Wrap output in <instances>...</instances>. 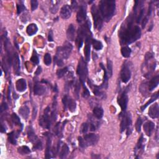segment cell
Listing matches in <instances>:
<instances>
[{"mask_svg":"<svg viewBox=\"0 0 159 159\" xmlns=\"http://www.w3.org/2000/svg\"><path fill=\"white\" fill-rule=\"evenodd\" d=\"M28 138L31 142H32L33 144L36 143V142L39 140L37 138V136L36 135V133L34 131V129L32 126H29L28 130Z\"/></svg>","mask_w":159,"mask_h":159,"instance_id":"23","label":"cell"},{"mask_svg":"<svg viewBox=\"0 0 159 159\" xmlns=\"http://www.w3.org/2000/svg\"><path fill=\"white\" fill-rule=\"evenodd\" d=\"M12 65L14 70L15 74L17 75H20L21 71V65H20V60L19 55L17 53H14L13 58H12Z\"/></svg>","mask_w":159,"mask_h":159,"instance_id":"16","label":"cell"},{"mask_svg":"<svg viewBox=\"0 0 159 159\" xmlns=\"http://www.w3.org/2000/svg\"><path fill=\"white\" fill-rule=\"evenodd\" d=\"M92 44L94 47V49L96 50H100L103 49V45L101 41H99L96 39H93L92 41Z\"/></svg>","mask_w":159,"mask_h":159,"instance_id":"35","label":"cell"},{"mask_svg":"<svg viewBox=\"0 0 159 159\" xmlns=\"http://www.w3.org/2000/svg\"><path fill=\"white\" fill-rule=\"evenodd\" d=\"M88 82L89 86H90V87H91L93 89V92L94 94H95L96 96L100 97L101 98H106L105 97V93L101 91V88L100 87H98V86L93 85L91 83V81H90L89 80H88Z\"/></svg>","mask_w":159,"mask_h":159,"instance_id":"19","label":"cell"},{"mask_svg":"<svg viewBox=\"0 0 159 159\" xmlns=\"http://www.w3.org/2000/svg\"><path fill=\"white\" fill-rule=\"evenodd\" d=\"M38 31V28L37 25L34 23L30 24L26 28V32L30 36H32L36 34Z\"/></svg>","mask_w":159,"mask_h":159,"instance_id":"28","label":"cell"},{"mask_svg":"<svg viewBox=\"0 0 159 159\" xmlns=\"http://www.w3.org/2000/svg\"><path fill=\"white\" fill-rule=\"evenodd\" d=\"M48 41L49 42H53L54 41V38H53V32L52 30L49 32V35H48Z\"/></svg>","mask_w":159,"mask_h":159,"instance_id":"56","label":"cell"},{"mask_svg":"<svg viewBox=\"0 0 159 159\" xmlns=\"http://www.w3.org/2000/svg\"><path fill=\"white\" fill-rule=\"evenodd\" d=\"M46 92V88L42 85L39 84L37 81L35 83L34 87V93L35 95H39L41 96L44 94Z\"/></svg>","mask_w":159,"mask_h":159,"instance_id":"20","label":"cell"},{"mask_svg":"<svg viewBox=\"0 0 159 159\" xmlns=\"http://www.w3.org/2000/svg\"><path fill=\"white\" fill-rule=\"evenodd\" d=\"M158 98V92H157L156 93H154L153 94H152V96L151 97V98H150V100H149V101L148 102H147L145 103V104L144 105H143L140 108V109L142 111H143L144 110H145V109L147 108V107L150 105L152 103L154 102L155 101H156V100H157Z\"/></svg>","mask_w":159,"mask_h":159,"instance_id":"32","label":"cell"},{"mask_svg":"<svg viewBox=\"0 0 159 159\" xmlns=\"http://www.w3.org/2000/svg\"><path fill=\"white\" fill-rule=\"evenodd\" d=\"M100 66L104 71V78H103V81L100 87L101 88H107L108 87V72L105 68L104 65L102 63H100Z\"/></svg>","mask_w":159,"mask_h":159,"instance_id":"24","label":"cell"},{"mask_svg":"<svg viewBox=\"0 0 159 159\" xmlns=\"http://www.w3.org/2000/svg\"><path fill=\"white\" fill-rule=\"evenodd\" d=\"M8 108V106L6 103L5 102L2 103V104L1 105V113H2L3 111L7 110Z\"/></svg>","mask_w":159,"mask_h":159,"instance_id":"54","label":"cell"},{"mask_svg":"<svg viewBox=\"0 0 159 159\" xmlns=\"http://www.w3.org/2000/svg\"><path fill=\"white\" fill-rule=\"evenodd\" d=\"M93 113L94 116L95 117L96 119H100L103 116V114H104V111H103V108H101V107L96 106L93 109Z\"/></svg>","mask_w":159,"mask_h":159,"instance_id":"29","label":"cell"},{"mask_svg":"<svg viewBox=\"0 0 159 159\" xmlns=\"http://www.w3.org/2000/svg\"><path fill=\"white\" fill-rule=\"evenodd\" d=\"M25 10H26V8L24 5V1H19V3L17 5V13L20 14Z\"/></svg>","mask_w":159,"mask_h":159,"instance_id":"39","label":"cell"},{"mask_svg":"<svg viewBox=\"0 0 159 159\" xmlns=\"http://www.w3.org/2000/svg\"><path fill=\"white\" fill-rule=\"evenodd\" d=\"M89 130V124L87 123H83L81 126L80 132L81 134H86Z\"/></svg>","mask_w":159,"mask_h":159,"instance_id":"46","label":"cell"},{"mask_svg":"<svg viewBox=\"0 0 159 159\" xmlns=\"http://www.w3.org/2000/svg\"><path fill=\"white\" fill-rule=\"evenodd\" d=\"M44 62L47 66H49L52 63V59H51L50 54H49L48 53L45 54V56H44Z\"/></svg>","mask_w":159,"mask_h":159,"instance_id":"48","label":"cell"},{"mask_svg":"<svg viewBox=\"0 0 159 159\" xmlns=\"http://www.w3.org/2000/svg\"><path fill=\"white\" fill-rule=\"evenodd\" d=\"M45 136L47 137V147H46V150H45V158H51V144H52V140H51V135L48 132L45 133Z\"/></svg>","mask_w":159,"mask_h":159,"instance_id":"22","label":"cell"},{"mask_svg":"<svg viewBox=\"0 0 159 159\" xmlns=\"http://www.w3.org/2000/svg\"><path fill=\"white\" fill-rule=\"evenodd\" d=\"M50 108L49 106H47L45 109L44 114L39 118V125L47 129H49L51 126L52 122L53 121L52 117V113L50 114Z\"/></svg>","mask_w":159,"mask_h":159,"instance_id":"6","label":"cell"},{"mask_svg":"<svg viewBox=\"0 0 159 159\" xmlns=\"http://www.w3.org/2000/svg\"><path fill=\"white\" fill-rule=\"evenodd\" d=\"M31 10L32 11H35L39 5L38 1H36V0H31Z\"/></svg>","mask_w":159,"mask_h":159,"instance_id":"51","label":"cell"},{"mask_svg":"<svg viewBox=\"0 0 159 159\" xmlns=\"http://www.w3.org/2000/svg\"><path fill=\"white\" fill-rule=\"evenodd\" d=\"M18 152L21 155H27L31 153V150L28 146H21L18 149Z\"/></svg>","mask_w":159,"mask_h":159,"instance_id":"36","label":"cell"},{"mask_svg":"<svg viewBox=\"0 0 159 159\" xmlns=\"http://www.w3.org/2000/svg\"><path fill=\"white\" fill-rule=\"evenodd\" d=\"M149 116L151 118H157L159 116V106L157 103L150 106L149 109Z\"/></svg>","mask_w":159,"mask_h":159,"instance_id":"17","label":"cell"},{"mask_svg":"<svg viewBox=\"0 0 159 159\" xmlns=\"http://www.w3.org/2000/svg\"><path fill=\"white\" fill-rule=\"evenodd\" d=\"M68 70V67H65L62 68V69H59L57 72V76H58L59 78H61L62 77L65 75L67 72Z\"/></svg>","mask_w":159,"mask_h":159,"instance_id":"41","label":"cell"},{"mask_svg":"<svg viewBox=\"0 0 159 159\" xmlns=\"http://www.w3.org/2000/svg\"><path fill=\"white\" fill-rule=\"evenodd\" d=\"M62 103L65 110L68 109L70 112L74 113L76 110V104L74 100L68 95H65L62 98Z\"/></svg>","mask_w":159,"mask_h":159,"instance_id":"10","label":"cell"},{"mask_svg":"<svg viewBox=\"0 0 159 159\" xmlns=\"http://www.w3.org/2000/svg\"><path fill=\"white\" fill-rule=\"evenodd\" d=\"M148 19H149V18H147V16H146L145 18H144V19H143L142 23V27L143 29L145 27V25L147 24V23L148 22Z\"/></svg>","mask_w":159,"mask_h":159,"instance_id":"57","label":"cell"},{"mask_svg":"<svg viewBox=\"0 0 159 159\" xmlns=\"http://www.w3.org/2000/svg\"><path fill=\"white\" fill-rule=\"evenodd\" d=\"M140 10L139 11V14L138 16L137 17V19H136V22H137V23H138V24L140 23L142 19V18H143L144 14V12H145V10H144V8H143V6L141 7Z\"/></svg>","mask_w":159,"mask_h":159,"instance_id":"47","label":"cell"},{"mask_svg":"<svg viewBox=\"0 0 159 159\" xmlns=\"http://www.w3.org/2000/svg\"><path fill=\"white\" fill-rule=\"evenodd\" d=\"M143 141H144V136L142 134L138 140V142H137V144L136 150H135L136 152L137 151V150H139L140 149L144 150V145H143Z\"/></svg>","mask_w":159,"mask_h":159,"instance_id":"37","label":"cell"},{"mask_svg":"<svg viewBox=\"0 0 159 159\" xmlns=\"http://www.w3.org/2000/svg\"><path fill=\"white\" fill-rule=\"evenodd\" d=\"M75 28L74 27V25L71 24L69 25V26H68L67 31V39L70 41H74L75 40Z\"/></svg>","mask_w":159,"mask_h":159,"instance_id":"25","label":"cell"},{"mask_svg":"<svg viewBox=\"0 0 159 159\" xmlns=\"http://www.w3.org/2000/svg\"><path fill=\"white\" fill-rule=\"evenodd\" d=\"M73 46L69 42H65L62 47H59L55 57L59 59H67L70 55Z\"/></svg>","mask_w":159,"mask_h":159,"instance_id":"4","label":"cell"},{"mask_svg":"<svg viewBox=\"0 0 159 159\" xmlns=\"http://www.w3.org/2000/svg\"><path fill=\"white\" fill-rule=\"evenodd\" d=\"M92 34L86 37L85 39V55L86 61L88 62L90 59V52H91V44H92Z\"/></svg>","mask_w":159,"mask_h":159,"instance_id":"14","label":"cell"},{"mask_svg":"<svg viewBox=\"0 0 159 159\" xmlns=\"http://www.w3.org/2000/svg\"><path fill=\"white\" fill-rule=\"evenodd\" d=\"M134 15L131 14L124 23L119 32L121 45H129L138 40L141 36V30L138 25H133Z\"/></svg>","mask_w":159,"mask_h":159,"instance_id":"1","label":"cell"},{"mask_svg":"<svg viewBox=\"0 0 159 159\" xmlns=\"http://www.w3.org/2000/svg\"><path fill=\"white\" fill-rule=\"evenodd\" d=\"M18 137V133H16L12 131L8 134V140L12 145H16L17 144V138Z\"/></svg>","mask_w":159,"mask_h":159,"instance_id":"31","label":"cell"},{"mask_svg":"<svg viewBox=\"0 0 159 159\" xmlns=\"http://www.w3.org/2000/svg\"><path fill=\"white\" fill-rule=\"evenodd\" d=\"M11 85L10 84V86H9V88H8V100H9V101H10V94H11Z\"/></svg>","mask_w":159,"mask_h":159,"instance_id":"59","label":"cell"},{"mask_svg":"<svg viewBox=\"0 0 159 159\" xmlns=\"http://www.w3.org/2000/svg\"><path fill=\"white\" fill-rule=\"evenodd\" d=\"M75 89H74V93L75 94V96L77 99L79 98V93L80 91V83L78 81H76L75 83Z\"/></svg>","mask_w":159,"mask_h":159,"instance_id":"43","label":"cell"},{"mask_svg":"<svg viewBox=\"0 0 159 159\" xmlns=\"http://www.w3.org/2000/svg\"><path fill=\"white\" fill-rule=\"evenodd\" d=\"M76 72L77 74L79 76V78L81 83L82 84L83 87H85V82L86 80H87L88 75V68L87 63H86L83 57H81L78 62Z\"/></svg>","mask_w":159,"mask_h":159,"instance_id":"5","label":"cell"},{"mask_svg":"<svg viewBox=\"0 0 159 159\" xmlns=\"http://www.w3.org/2000/svg\"><path fill=\"white\" fill-rule=\"evenodd\" d=\"M127 90H124L122 93V94L120 95L118 98V103L120 106L122 110V113H125L126 110L127 106L128 103V96H127Z\"/></svg>","mask_w":159,"mask_h":159,"instance_id":"12","label":"cell"},{"mask_svg":"<svg viewBox=\"0 0 159 159\" xmlns=\"http://www.w3.org/2000/svg\"><path fill=\"white\" fill-rule=\"evenodd\" d=\"M131 77V70L130 65L127 62H124L121 70V79L123 83L128 82Z\"/></svg>","mask_w":159,"mask_h":159,"instance_id":"9","label":"cell"},{"mask_svg":"<svg viewBox=\"0 0 159 159\" xmlns=\"http://www.w3.org/2000/svg\"><path fill=\"white\" fill-rule=\"evenodd\" d=\"M19 113L21 115V116L24 119H28L30 113V109L29 107L26 105L21 107L19 109Z\"/></svg>","mask_w":159,"mask_h":159,"instance_id":"27","label":"cell"},{"mask_svg":"<svg viewBox=\"0 0 159 159\" xmlns=\"http://www.w3.org/2000/svg\"><path fill=\"white\" fill-rule=\"evenodd\" d=\"M120 117H122V120L121 122V132H124L127 129V136L130 135L131 132L129 130H131V126L132 124V118L131 115L129 113H123L120 114Z\"/></svg>","mask_w":159,"mask_h":159,"instance_id":"7","label":"cell"},{"mask_svg":"<svg viewBox=\"0 0 159 159\" xmlns=\"http://www.w3.org/2000/svg\"><path fill=\"white\" fill-rule=\"evenodd\" d=\"M1 132L2 133H5V132H6V128H5V126H4V125H3V124H1Z\"/></svg>","mask_w":159,"mask_h":159,"instance_id":"60","label":"cell"},{"mask_svg":"<svg viewBox=\"0 0 159 159\" xmlns=\"http://www.w3.org/2000/svg\"><path fill=\"white\" fill-rule=\"evenodd\" d=\"M72 10L71 8V6H68V5H65L62 6L61 10V18L63 19H68L70 18L72 15Z\"/></svg>","mask_w":159,"mask_h":159,"instance_id":"15","label":"cell"},{"mask_svg":"<svg viewBox=\"0 0 159 159\" xmlns=\"http://www.w3.org/2000/svg\"><path fill=\"white\" fill-rule=\"evenodd\" d=\"M41 72H42V68H41V67H39L37 69V70H36V73H35V74L36 75H39Z\"/></svg>","mask_w":159,"mask_h":159,"instance_id":"58","label":"cell"},{"mask_svg":"<svg viewBox=\"0 0 159 159\" xmlns=\"http://www.w3.org/2000/svg\"><path fill=\"white\" fill-rule=\"evenodd\" d=\"M67 123V121L64 122L63 123V125L62 126V127L61 128V123H58L56 126H55V128H54V132L55 134H56L57 136L59 137H61L62 136V131L63 129V127H64V126L65 125V123Z\"/></svg>","mask_w":159,"mask_h":159,"instance_id":"33","label":"cell"},{"mask_svg":"<svg viewBox=\"0 0 159 159\" xmlns=\"http://www.w3.org/2000/svg\"><path fill=\"white\" fill-rule=\"evenodd\" d=\"M69 153V147L67 144H63L61 148V151L60 152L59 157L61 158H66Z\"/></svg>","mask_w":159,"mask_h":159,"instance_id":"30","label":"cell"},{"mask_svg":"<svg viewBox=\"0 0 159 159\" xmlns=\"http://www.w3.org/2000/svg\"><path fill=\"white\" fill-rule=\"evenodd\" d=\"M159 83V75H157L156 76L153 77V78L150 80L149 83V90L150 92H152L156 88Z\"/></svg>","mask_w":159,"mask_h":159,"instance_id":"26","label":"cell"},{"mask_svg":"<svg viewBox=\"0 0 159 159\" xmlns=\"http://www.w3.org/2000/svg\"><path fill=\"white\" fill-rule=\"evenodd\" d=\"M107 67H108V75L111 77L113 75V62L110 59H108L107 61Z\"/></svg>","mask_w":159,"mask_h":159,"instance_id":"40","label":"cell"},{"mask_svg":"<svg viewBox=\"0 0 159 159\" xmlns=\"http://www.w3.org/2000/svg\"><path fill=\"white\" fill-rule=\"evenodd\" d=\"M83 88H84V92H83V96L84 98H88L89 96V90L88 89V88L87 87H86V86L83 87Z\"/></svg>","mask_w":159,"mask_h":159,"instance_id":"53","label":"cell"},{"mask_svg":"<svg viewBox=\"0 0 159 159\" xmlns=\"http://www.w3.org/2000/svg\"><path fill=\"white\" fill-rule=\"evenodd\" d=\"M142 124V120L140 117H139L138 118H137V121L136 123V125H135L136 129L137 132L139 133L140 132Z\"/></svg>","mask_w":159,"mask_h":159,"instance_id":"45","label":"cell"},{"mask_svg":"<svg viewBox=\"0 0 159 159\" xmlns=\"http://www.w3.org/2000/svg\"><path fill=\"white\" fill-rule=\"evenodd\" d=\"M92 14L93 16V19L94 21V27L98 31L103 28V19L100 14V10L95 5H93L92 7Z\"/></svg>","mask_w":159,"mask_h":159,"instance_id":"8","label":"cell"},{"mask_svg":"<svg viewBox=\"0 0 159 159\" xmlns=\"http://www.w3.org/2000/svg\"><path fill=\"white\" fill-rule=\"evenodd\" d=\"M116 11V1L114 0H102L100 2V12L106 22L112 19Z\"/></svg>","mask_w":159,"mask_h":159,"instance_id":"2","label":"cell"},{"mask_svg":"<svg viewBox=\"0 0 159 159\" xmlns=\"http://www.w3.org/2000/svg\"><path fill=\"white\" fill-rule=\"evenodd\" d=\"M78 141H79V146L81 149H85L87 147V145L85 144V140L83 139V137H78Z\"/></svg>","mask_w":159,"mask_h":159,"instance_id":"50","label":"cell"},{"mask_svg":"<svg viewBox=\"0 0 159 159\" xmlns=\"http://www.w3.org/2000/svg\"><path fill=\"white\" fill-rule=\"evenodd\" d=\"M143 128L145 134L148 136H151L155 129V124L152 121H147L144 123Z\"/></svg>","mask_w":159,"mask_h":159,"instance_id":"18","label":"cell"},{"mask_svg":"<svg viewBox=\"0 0 159 159\" xmlns=\"http://www.w3.org/2000/svg\"><path fill=\"white\" fill-rule=\"evenodd\" d=\"M16 88L19 92H23L27 88L26 81L24 78L19 79L16 83Z\"/></svg>","mask_w":159,"mask_h":159,"instance_id":"21","label":"cell"},{"mask_svg":"<svg viewBox=\"0 0 159 159\" xmlns=\"http://www.w3.org/2000/svg\"><path fill=\"white\" fill-rule=\"evenodd\" d=\"M60 1H55L54 4H53L51 6L50 8V11L52 14H56L57 12L59 10V4Z\"/></svg>","mask_w":159,"mask_h":159,"instance_id":"42","label":"cell"},{"mask_svg":"<svg viewBox=\"0 0 159 159\" xmlns=\"http://www.w3.org/2000/svg\"><path fill=\"white\" fill-rule=\"evenodd\" d=\"M31 61L34 64H36V65H37L39 63V59L38 55L35 50H34L33 52L31 58Z\"/></svg>","mask_w":159,"mask_h":159,"instance_id":"44","label":"cell"},{"mask_svg":"<svg viewBox=\"0 0 159 159\" xmlns=\"http://www.w3.org/2000/svg\"><path fill=\"white\" fill-rule=\"evenodd\" d=\"M131 49L128 46H124L121 48V54L124 58H128L130 57L131 54Z\"/></svg>","mask_w":159,"mask_h":159,"instance_id":"34","label":"cell"},{"mask_svg":"<svg viewBox=\"0 0 159 159\" xmlns=\"http://www.w3.org/2000/svg\"><path fill=\"white\" fill-rule=\"evenodd\" d=\"M54 63L57 64L59 67H63V60L59 59L54 57Z\"/></svg>","mask_w":159,"mask_h":159,"instance_id":"52","label":"cell"},{"mask_svg":"<svg viewBox=\"0 0 159 159\" xmlns=\"http://www.w3.org/2000/svg\"><path fill=\"white\" fill-rule=\"evenodd\" d=\"M78 4H77V2L76 1H72V6H71L72 10H76L77 8H78Z\"/></svg>","mask_w":159,"mask_h":159,"instance_id":"55","label":"cell"},{"mask_svg":"<svg viewBox=\"0 0 159 159\" xmlns=\"http://www.w3.org/2000/svg\"><path fill=\"white\" fill-rule=\"evenodd\" d=\"M83 139L85 140V144L87 145V146H93V145H95L100 139V137L95 134H85L83 136Z\"/></svg>","mask_w":159,"mask_h":159,"instance_id":"13","label":"cell"},{"mask_svg":"<svg viewBox=\"0 0 159 159\" xmlns=\"http://www.w3.org/2000/svg\"><path fill=\"white\" fill-rule=\"evenodd\" d=\"M86 18H87V6L85 3H83L80 5L78 12H77V22L80 24H82L85 21Z\"/></svg>","mask_w":159,"mask_h":159,"instance_id":"11","label":"cell"},{"mask_svg":"<svg viewBox=\"0 0 159 159\" xmlns=\"http://www.w3.org/2000/svg\"><path fill=\"white\" fill-rule=\"evenodd\" d=\"M90 28H91V23L89 21H87V23L83 25H81L80 28H79L78 32H77V37L76 40L78 49L82 47L85 39H86L89 34H91Z\"/></svg>","mask_w":159,"mask_h":159,"instance_id":"3","label":"cell"},{"mask_svg":"<svg viewBox=\"0 0 159 159\" xmlns=\"http://www.w3.org/2000/svg\"><path fill=\"white\" fill-rule=\"evenodd\" d=\"M11 120L12 123H13L15 125L22 126V124L21 123L19 116L16 113H12L11 114Z\"/></svg>","mask_w":159,"mask_h":159,"instance_id":"38","label":"cell"},{"mask_svg":"<svg viewBox=\"0 0 159 159\" xmlns=\"http://www.w3.org/2000/svg\"><path fill=\"white\" fill-rule=\"evenodd\" d=\"M43 148L42 143L41 140H38L36 143L34 144L33 145V150H42Z\"/></svg>","mask_w":159,"mask_h":159,"instance_id":"49","label":"cell"}]
</instances>
